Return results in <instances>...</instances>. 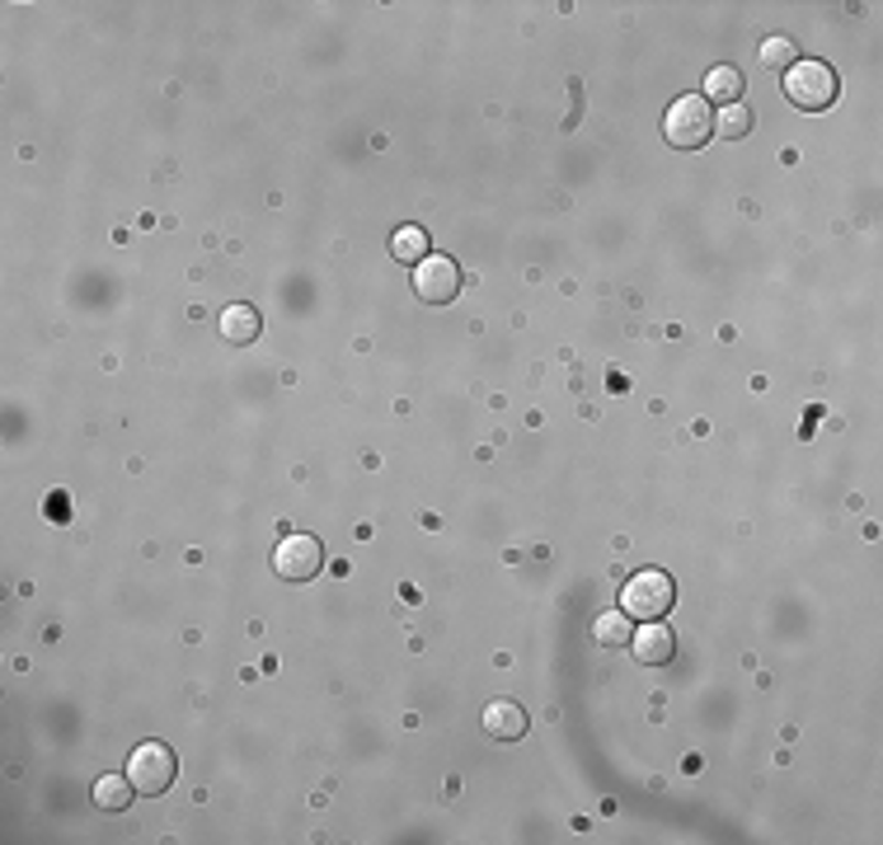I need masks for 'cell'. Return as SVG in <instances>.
<instances>
[{
  "instance_id": "cell-8",
  "label": "cell",
  "mask_w": 883,
  "mask_h": 845,
  "mask_svg": "<svg viewBox=\"0 0 883 845\" xmlns=\"http://www.w3.org/2000/svg\"><path fill=\"white\" fill-rule=\"evenodd\" d=\"M484 733L499 737V743H517L526 733V714L517 700H489L484 704Z\"/></svg>"
},
{
  "instance_id": "cell-13",
  "label": "cell",
  "mask_w": 883,
  "mask_h": 845,
  "mask_svg": "<svg viewBox=\"0 0 883 845\" xmlns=\"http://www.w3.org/2000/svg\"><path fill=\"white\" fill-rule=\"evenodd\" d=\"M391 254L400 263H423L428 259V235H423L418 226H400V231L391 235Z\"/></svg>"
},
{
  "instance_id": "cell-9",
  "label": "cell",
  "mask_w": 883,
  "mask_h": 845,
  "mask_svg": "<svg viewBox=\"0 0 883 845\" xmlns=\"http://www.w3.org/2000/svg\"><path fill=\"white\" fill-rule=\"evenodd\" d=\"M217 329H221L226 343H254L259 339V310L254 306H226Z\"/></svg>"
},
{
  "instance_id": "cell-4",
  "label": "cell",
  "mask_w": 883,
  "mask_h": 845,
  "mask_svg": "<svg viewBox=\"0 0 883 845\" xmlns=\"http://www.w3.org/2000/svg\"><path fill=\"white\" fill-rule=\"evenodd\" d=\"M174 775H179V761H174V751L165 743H141L132 756H128V780L137 784V794H165L174 784Z\"/></svg>"
},
{
  "instance_id": "cell-1",
  "label": "cell",
  "mask_w": 883,
  "mask_h": 845,
  "mask_svg": "<svg viewBox=\"0 0 883 845\" xmlns=\"http://www.w3.org/2000/svg\"><path fill=\"white\" fill-rule=\"evenodd\" d=\"M673 602H677V588H673V578H667L663 569H640V573H630V583L621 588V611L630 615V621H663L667 611H673Z\"/></svg>"
},
{
  "instance_id": "cell-5",
  "label": "cell",
  "mask_w": 883,
  "mask_h": 845,
  "mask_svg": "<svg viewBox=\"0 0 883 845\" xmlns=\"http://www.w3.org/2000/svg\"><path fill=\"white\" fill-rule=\"evenodd\" d=\"M325 569V545L315 536H282L273 550V573L287 583H310Z\"/></svg>"
},
{
  "instance_id": "cell-14",
  "label": "cell",
  "mask_w": 883,
  "mask_h": 845,
  "mask_svg": "<svg viewBox=\"0 0 883 845\" xmlns=\"http://www.w3.org/2000/svg\"><path fill=\"white\" fill-rule=\"evenodd\" d=\"M715 132H719V136H729V141L748 136V132H752V113L743 109V103H729L723 113H715Z\"/></svg>"
},
{
  "instance_id": "cell-7",
  "label": "cell",
  "mask_w": 883,
  "mask_h": 845,
  "mask_svg": "<svg viewBox=\"0 0 883 845\" xmlns=\"http://www.w3.org/2000/svg\"><path fill=\"white\" fill-rule=\"evenodd\" d=\"M673 629H663L658 621H644V629L630 639V654H634V662H644V667H663V662H673Z\"/></svg>"
},
{
  "instance_id": "cell-11",
  "label": "cell",
  "mask_w": 883,
  "mask_h": 845,
  "mask_svg": "<svg viewBox=\"0 0 883 845\" xmlns=\"http://www.w3.org/2000/svg\"><path fill=\"white\" fill-rule=\"evenodd\" d=\"M597 648H630V615L625 611H602L592 621Z\"/></svg>"
},
{
  "instance_id": "cell-15",
  "label": "cell",
  "mask_w": 883,
  "mask_h": 845,
  "mask_svg": "<svg viewBox=\"0 0 883 845\" xmlns=\"http://www.w3.org/2000/svg\"><path fill=\"white\" fill-rule=\"evenodd\" d=\"M762 62L766 66H794V43L789 39H766L762 43Z\"/></svg>"
},
{
  "instance_id": "cell-10",
  "label": "cell",
  "mask_w": 883,
  "mask_h": 845,
  "mask_svg": "<svg viewBox=\"0 0 883 845\" xmlns=\"http://www.w3.org/2000/svg\"><path fill=\"white\" fill-rule=\"evenodd\" d=\"M743 99V76H738V66H715L705 70V103H738Z\"/></svg>"
},
{
  "instance_id": "cell-2",
  "label": "cell",
  "mask_w": 883,
  "mask_h": 845,
  "mask_svg": "<svg viewBox=\"0 0 883 845\" xmlns=\"http://www.w3.org/2000/svg\"><path fill=\"white\" fill-rule=\"evenodd\" d=\"M663 136L677 151H700L715 136V109L705 103V95H682L673 99V109L663 113Z\"/></svg>"
},
{
  "instance_id": "cell-12",
  "label": "cell",
  "mask_w": 883,
  "mask_h": 845,
  "mask_svg": "<svg viewBox=\"0 0 883 845\" xmlns=\"http://www.w3.org/2000/svg\"><path fill=\"white\" fill-rule=\"evenodd\" d=\"M132 794H137V784L128 775H103V780H95V803L103 813H122V808L132 803Z\"/></svg>"
},
{
  "instance_id": "cell-3",
  "label": "cell",
  "mask_w": 883,
  "mask_h": 845,
  "mask_svg": "<svg viewBox=\"0 0 883 845\" xmlns=\"http://www.w3.org/2000/svg\"><path fill=\"white\" fill-rule=\"evenodd\" d=\"M785 99L804 113H822L837 103V76L827 62H794L785 70Z\"/></svg>"
},
{
  "instance_id": "cell-6",
  "label": "cell",
  "mask_w": 883,
  "mask_h": 845,
  "mask_svg": "<svg viewBox=\"0 0 883 845\" xmlns=\"http://www.w3.org/2000/svg\"><path fill=\"white\" fill-rule=\"evenodd\" d=\"M461 292V268L447 254H428L423 263H414V296L423 306H447Z\"/></svg>"
}]
</instances>
